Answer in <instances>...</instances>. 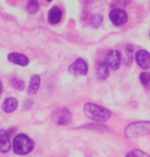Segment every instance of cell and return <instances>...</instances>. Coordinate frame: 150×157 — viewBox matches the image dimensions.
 <instances>
[{"mask_svg":"<svg viewBox=\"0 0 150 157\" xmlns=\"http://www.w3.org/2000/svg\"><path fill=\"white\" fill-rule=\"evenodd\" d=\"M85 115L89 120H93L95 122H106L111 116V111L108 110L105 107L94 105V103H86L83 107Z\"/></svg>","mask_w":150,"mask_h":157,"instance_id":"6da1fadb","label":"cell"},{"mask_svg":"<svg viewBox=\"0 0 150 157\" xmlns=\"http://www.w3.org/2000/svg\"><path fill=\"white\" fill-rule=\"evenodd\" d=\"M12 148L14 152L18 155H27L33 150L34 142L32 138H29L25 134H19L14 137Z\"/></svg>","mask_w":150,"mask_h":157,"instance_id":"7a4b0ae2","label":"cell"},{"mask_svg":"<svg viewBox=\"0 0 150 157\" xmlns=\"http://www.w3.org/2000/svg\"><path fill=\"white\" fill-rule=\"evenodd\" d=\"M150 134V122L142 121V122H134L130 123L125 128L124 135L127 138H137L142 137Z\"/></svg>","mask_w":150,"mask_h":157,"instance_id":"3957f363","label":"cell"},{"mask_svg":"<svg viewBox=\"0 0 150 157\" xmlns=\"http://www.w3.org/2000/svg\"><path fill=\"white\" fill-rule=\"evenodd\" d=\"M52 121L58 125H67L72 121V114L67 108L61 107L53 111Z\"/></svg>","mask_w":150,"mask_h":157,"instance_id":"277c9868","label":"cell"},{"mask_svg":"<svg viewBox=\"0 0 150 157\" xmlns=\"http://www.w3.org/2000/svg\"><path fill=\"white\" fill-rule=\"evenodd\" d=\"M109 19L115 26H122L128 21V14L122 8H113L109 13Z\"/></svg>","mask_w":150,"mask_h":157,"instance_id":"5b68a950","label":"cell"},{"mask_svg":"<svg viewBox=\"0 0 150 157\" xmlns=\"http://www.w3.org/2000/svg\"><path fill=\"white\" fill-rule=\"evenodd\" d=\"M106 63L113 71L118 69L120 65H121V54H120V52L115 51V49L109 51L106 55Z\"/></svg>","mask_w":150,"mask_h":157,"instance_id":"8992f818","label":"cell"},{"mask_svg":"<svg viewBox=\"0 0 150 157\" xmlns=\"http://www.w3.org/2000/svg\"><path fill=\"white\" fill-rule=\"evenodd\" d=\"M69 72L73 75H86L88 73V65L83 59H76L69 66Z\"/></svg>","mask_w":150,"mask_h":157,"instance_id":"52a82bcc","label":"cell"},{"mask_svg":"<svg viewBox=\"0 0 150 157\" xmlns=\"http://www.w3.org/2000/svg\"><path fill=\"white\" fill-rule=\"evenodd\" d=\"M135 60H136V63L142 69L147 71L150 69V53L144 51V49H140L135 53Z\"/></svg>","mask_w":150,"mask_h":157,"instance_id":"ba28073f","label":"cell"},{"mask_svg":"<svg viewBox=\"0 0 150 157\" xmlns=\"http://www.w3.org/2000/svg\"><path fill=\"white\" fill-rule=\"evenodd\" d=\"M11 149V138L10 132L4 129H0V152L6 154Z\"/></svg>","mask_w":150,"mask_h":157,"instance_id":"9c48e42d","label":"cell"},{"mask_svg":"<svg viewBox=\"0 0 150 157\" xmlns=\"http://www.w3.org/2000/svg\"><path fill=\"white\" fill-rule=\"evenodd\" d=\"M8 61L12 62L14 65L19 66H27L29 63V59L26 55L21 54V53H11L8 54Z\"/></svg>","mask_w":150,"mask_h":157,"instance_id":"30bf717a","label":"cell"},{"mask_svg":"<svg viewBox=\"0 0 150 157\" xmlns=\"http://www.w3.org/2000/svg\"><path fill=\"white\" fill-rule=\"evenodd\" d=\"M61 19H62V11L56 6L52 7L49 10V12H48V21H49V24L56 25L61 21Z\"/></svg>","mask_w":150,"mask_h":157,"instance_id":"8fae6325","label":"cell"},{"mask_svg":"<svg viewBox=\"0 0 150 157\" xmlns=\"http://www.w3.org/2000/svg\"><path fill=\"white\" fill-rule=\"evenodd\" d=\"M18 100L14 98H7L4 102H2V105H1V109L7 113V114H11L13 113L14 110H17L18 108Z\"/></svg>","mask_w":150,"mask_h":157,"instance_id":"7c38bea8","label":"cell"},{"mask_svg":"<svg viewBox=\"0 0 150 157\" xmlns=\"http://www.w3.org/2000/svg\"><path fill=\"white\" fill-rule=\"evenodd\" d=\"M40 86V76L39 75H33L31 78V81H29V85H28V94L29 95H33L38 92Z\"/></svg>","mask_w":150,"mask_h":157,"instance_id":"4fadbf2b","label":"cell"},{"mask_svg":"<svg viewBox=\"0 0 150 157\" xmlns=\"http://www.w3.org/2000/svg\"><path fill=\"white\" fill-rule=\"evenodd\" d=\"M96 73H98V78L100 80H106L109 75V67L106 62H101V63H98Z\"/></svg>","mask_w":150,"mask_h":157,"instance_id":"5bb4252c","label":"cell"},{"mask_svg":"<svg viewBox=\"0 0 150 157\" xmlns=\"http://www.w3.org/2000/svg\"><path fill=\"white\" fill-rule=\"evenodd\" d=\"M39 7H40V5L38 0H28L26 8H27V12L29 14H34L39 11Z\"/></svg>","mask_w":150,"mask_h":157,"instance_id":"9a60e30c","label":"cell"},{"mask_svg":"<svg viewBox=\"0 0 150 157\" xmlns=\"http://www.w3.org/2000/svg\"><path fill=\"white\" fill-rule=\"evenodd\" d=\"M140 81L141 83L147 88L150 89V72H144L140 75Z\"/></svg>","mask_w":150,"mask_h":157,"instance_id":"2e32d148","label":"cell"},{"mask_svg":"<svg viewBox=\"0 0 150 157\" xmlns=\"http://www.w3.org/2000/svg\"><path fill=\"white\" fill-rule=\"evenodd\" d=\"M11 85L14 87V89H18V90H24L25 88V83L24 81L19 78H13L11 80Z\"/></svg>","mask_w":150,"mask_h":157,"instance_id":"e0dca14e","label":"cell"},{"mask_svg":"<svg viewBox=\"0 0 150 157\" xmlns=\"http://www.w3.org/2000/svg\"><path fill=\"white\" fill-rule=\"evenodd\" d=\"M129 2H130V0H114V1H113V6L124 7V6H127ZM117 7H115V8H117Z\"/></svg>","mask_w":150,"mask_h":157,"instance_id":"ac0fdd59","label":"cell"},{"mask_svg":"<svg viewBox=\"0 0 150 157\" xmlns=\"http://www.w3.org/2000/svg\"><path fill=\"white\" fill-rule=\"evenodd\" d=\"M101 24H102V17L101 15H95L94 17V21L91 22V25L94 27H98Z\"/></svg>","mask_w":150,"mask_h":157,"instance_id":"d6986e66","label":"cell"},{"mask_svg":"<svg viewBox=\"0 0 150 157\" xmlns=\"http://www.w3.org/2000/svg\"><path fill=\"white\" fill-rule=\"evenodd\" d=\"M133 51H134V47H133V45H128V46H127V48H125V53H127V55H128V62H130L131 53H133Z\"/></svg>","mask_w":150,"mask_h":157,"instance_id":"ffe728a7","label":"cell"},{"mask_svg":"<svg viewBox=\"0 0 150 157\" xmlns=\"http://www.w3.org/2000/svg\"><path fill=\"white\" fill-rule=\"evenodd\" d=\"M134 154L136 155L137 157H150L148 154H145V152H143V151L138 150V149H136V150H134Z\"/></svg>","mask_w":150,"mask_h":157,"instance_id":"44dd1931","label":"cell"},{"mask_svg":"<svg viewBox=\"0 0 150 157\" xmlns=\"http://www.w3.org/2000/svg\"><path fill=\"white\" fill-rule=\"evenodd\" d=\"M125 157H137V156L134 154V151H130V152H128V154L125 155Z\"/></svg>","mask_w":150,"mask_h":157,"instance_id":"7402d4cb","label":"cell"},{"mask_svg":"<svg viewBox=\"0 0 150 157\" xmlns=\"http://www.w3.org/2000/svg\"><path fill=\"white\" fill-rule=\"evenodd\" d=\"M2 92V85H1V82H0V94Z\"/></svg>","mask_w":150,"mask_h":157,"instance_id":"603a6c76","label":"cell"},{"mask_svg":"<svg viewBox=\"0 0 150 157\" xmlns=\"http://www.w3.org/2000/svg\"><path fill=\"white\" fill-rule=\"evenodd\" d=\"M47 1H52V0H47Z\"/></svg>","mask_w":150,"mask_h":157,"instance_id":"cb8c5ba5","label":"cell"}]
</instances>
